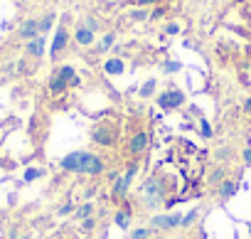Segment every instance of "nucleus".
<instances>
[{
  "instance_id": "nucleus-1",
  "label": "nucleus",
  "mask_w": 251,
  "mask_h": 239,
  "mask_svg": "<svg viewBox=\"0 0 251 239\" xmlns=\"http://www.w3.org/2000/svg\"><path fill=\"white\" fill-rule=\"evenodd\" d=\"M59 168L67 170V173H74V175H103L106 165L101 160V156L91 153V151H74V153H67L62 160H59Z\"/></svg>"
},
{
  "instance_id": "nucleus-2",
  "label": "nucleus",
  "mask_w": 251,
  "mask_h": 239,
  "mask_svg": "<svg viewBox=\"0 0 251 239\" xmlns=\"http://www.w3.org/2000/svg\"><path fill=\"white\" fill-rule=\"evenodd\" d=\"M141 200L148 210H160L165 202H168V190L160 180V175H151L143 180L141 185Z\"/></svg>"
},
{
  "instance_id": "nucleus-3",
  "label": "nucleus",
  "mask_w": 251,
  "mask_h": 239,
  "mask_svg": "<svg viewBox=\"0 0 251 239\" xmlns=\"http://www.w3.org/2000/svg\"><path fill=\"white\" fill-rule=\"evenodd\" d=\"M91 141H94L96 146L111 148V146H116V141H118V131H116L111 124H99V126H94V131H91Z\"/></svg>"
},
{
  "instance_id": "nucleus-4",
  "label": "nucleus",
  "mask_w": 251,
  "mask_h": 239,
  "mask_svg": "<svg viewBox=\"0 0 251 239\" xmlns=\"http://www.w3.org/2000/svg\"><path fill=\"white\" fill-rule=\"evenodd\" d=\"M155 104L163 108V111H173V108H180L185 104V94L180 89H165L163 94L155 96Z\"/></svg>"
},
{
  "instance_id": "nucleus-5",
  "label": "nucleus",
  "mask_w": 251,
  "mask_h": 239,
  "mask_svg": "<svg viewBox=\"0 0 251 239\" xmlns=\"http://www.w3.org/2000/svg\"><path fill=\"white\" fill-rule=\"evenodd\" d=\"M182 224V212H163L151 217V229H175Z\"/></svg>"
},
{
  "instance_id": "nucleus-6",
  "label": "nucleus",
  "mask_w": 251,
  "mask_h": 239,
  "mask_svg": "<svg viewBox=\"0 0 251 239\" xmlns=\"http://www.w3.org/2000/svg\"><path fill=\"white\" fill-rule=\"evenodd\" d=\"M67 45H69V30H67L64 25H57V30H54V40H52V45H50V54H52V59H57V57L67 50Z\"/></svg>"
},
{
  "instance_id": "nucleus-7",
  "label": "nucleus",
  "mask_w": 251,
  "mask_h": 239,
  "mask_svg": "<svg viewBox=\"0 0 251 239\" xmlns=\"http://www.w3.org/2000/svg\"><path fill=\"white\" fill-rule=\"evenodd\" d=\"M37 35H40V20H35V18H27V20L20 25V30H18V37L25 40V42L35 40Z\"/></svg>"
},
{
  "instance_id": "nucleus-8",
  "label": "nucleus",
  "mask_w": 251,
  "mask_h": 239,
  "mask_svg": "<svg viewBox=\"0 0 251 239\" xmlns=\"http://www.w3.org/2000/svg\"><path fill=\"white\" fill-rule=\"evenodd\" d=\"M148 143H151V136H148L146 131L133 133L131 141H128V151H131V156H141V153L148 148Z\"/></svg>"
},
{
  "instance_id": "nucleus-9",
  "label": "nucleus",
  "mask_w": 251,
  "mask_h": 239,
  "mask_svg": "<svg viewBox=\"0 0 251 239\" xmlns=\"http://www.w3.org/2000/svg\"><path fill=\"white\" fill-rule=\"evenodd\" d=\"M45 45H47V37H45V35H37L35 40H30V42L25 45V52H27V57H35V59H40V57L45 54Z\"/></svg>"
},
{
  "instance_id": "nucleus-10",
  "label": "nucleus",
  "mask_w": 251,
  "mask_h": 239,
  "mask_svg": "<svg viewBox=\"0 0 251 239\" xmlns=\"http://www.w3.org/2000/svg\"><path fill=\"white\" fill-rule=\"evenodd\" d=\"M94 37H96V32L94 30H89L84 23L74 30V42L76 45H81V47H89V45H94Z\"/></svg>"
},
{
  "instance_id": "nucleus-11",
  "label": "nucleus",
  "mask_w": 251,
  "mask_h": 239,
  "mask_svg": "<svg viewBox=\"0 0 251 239\" xmlns=\"http://www.w3.org/2000/svg\"><path fill=\"white\" fill-rule=\"evenodd\" d=\"M103 72H106V74H111V77H121V74L126 72V64H123V59H121V57H108V59H106V64H103Z\"/></svg>"
},
{
  "instance_id": "nucleus-12",
  "label": "nucleus",
  "mask_w": 251,
  "mask_h": 239,
  "mask_svg": "<svg viewBox=\"0 0 251 239\" xmlns=\"http://www.w3.org/2000/svg\"><path fill=\"white\" fill-rule=\"evenodd\" d=\"M57 72H59V77H62L69 86H79V84H81V79H79V74H76V69H74V67L64 64V67H59Z\"/></svg>"
},
{
  "instance_id": "nucleus-13",
  "label": "nucleus",
  "mask_w": 251,
  "mask_h": 239,
  "mask_svg": "<svg viewBox=\"0 0 251 239\" xmlns=\"http://www.w3.org/2000/svg\"><path fill=\"white\" fill-rule=\"evenodd\" d=\"M234 195H236V183H234L231 178H224V180L219 183V200L226 202V200L234 197Z\"/></svg>"
},
{
  "instance_id": "nucleus-14",
  "label": "nucleus",
  "mask_w": 251,
  "mask_h": 239,
  "mask_svg": "<svg viewBox=\"0 0 251 239\" xmlns=\"http://www.w3.org/2000/svg\"><path fill=\"white\" fill-rule=\"evenodd\" d=\"M67 89H69V84L59 77V72H54V74H52V79H50V91H52L54 96H59V94H64Z\"/></svg>"
},
{
  "instance_id": "nucleus-15",
  "label": "nucleus",
  "mask_w": 251,
  "mask_h": 239,
  "mask_svg": "<svg viewBox=\"0 0 251 239\" xmlns=\"http://www.w3.org/2000/svg\"><path fill=\"white\" fill-rule=\"evenodd\" d=\"M113 222H116L121 229H128V224H131V212H128V210H116V212H113Z\"/></svg>"
},
{
  "instance_id": "nucleus-16",
  "label": "nucleus",
  "mask_w": 251,
  "mask_h": 239,
  "mask_svg": "<svg viewBox=\"0 0 251 239\" xmlns=\"http://www.w3.org/2000/svg\"><path fill=\"white\" fill-rule=\"evenodd\" d=\"M74 217L81 219V222L89 219V217H94V202H84L81 207H76V210H74Z\"/></svg>"
},
{
  "instance_id": "nucleus-17",
  "label": "nucleus",
  "mask_w": 251,
  "mask_h": 239,
  "mask_svg": "<svg viewBox=\"0 0 251 239\" xmlns=\"http://www.w3.org/2000/svg\"><path fill=\"white\" fill-rule=\"evenodd\" d=\"M136 175H138V163H131V165H128V170H126V173L121 175L123 185L128 187V190H131V185H133V178H136Z\"/></svg>"
},
{
  "instance_id": "nucleus-18",
  "label": "nucleus",
  "mask_w": 251,
  "mask_h": 239,
  "mask_svg": "<svg viewBox=\"0 0 251 239\" xmlns=\"http://www.w3.org/2000/svg\"><path fill=\"white\" fill-rule=\"evenodd\" d=\"M54 13H47V15H42L40 18V35H45V32H50L52 30V25H54Z\"/></svg>"
},
{
  "instance_id": "nucleus-19",
  "label": "nucleus",
  "mask_w": 251,
  "mask_h": 239,
  "mask_svg": "<svg viewBox=\"0 0 251 239\" xmlns=\"http://www.w3.org/2000/svg\"><path fill=\"white\" fill-rule=\"evenodd\" d=\"M155 86H158V81H155V79H148V81H146V84L141 86L138 96H141V99H151V96L155 94Z\"/></svg>"
},
{
  "instance_id": "nucleus-20",
  "label": "nucleus",
  "mask_w": 251,
  "mask_h": 239,
  "mask_svg": "<svg viewBox=\"0 0 251 239\" xmlns=\"http://www.w3.org/2000/svg\"><path fill=\"white\" fill-rule=\"evenodd\" d=\"M113 42H116V32H106V35H103V40L99 42L96 52H106V50H111V47H113Z\"/></svg>"
},
{
  "instance_id": "nucleus-21",
  "label": "nucleus",
  "mask_w": 251,
  "mask_h": 239,
  "mask_svg": "<svg viewBox=\"0 0 251 239\" xmlns=\"http://www.w3.org/2000/svg\"><path fill=\"white\" fill-rule=\"evenodd\" d=\"M42 175H45L42 168H27L25 175H23V183H32V180H37V178H42Z\"/></svg>"
},
{
  "instance_id": "nucleus-22",
  "label": "nucleus",
  "mask_w": 251,
  "mask_h": 239,
  "mask_svg": "<svg viewBox=\"0 0 251 239\" xmlns=\"http://www.w3.org/2000/svg\"><path fill=\"white\" fill-rule=\"evenodd\" d=\"M131 239H153V229L151 227H138L131 232Z\"/></svg>"
},
{
  "instance_id": "nucleus-23",
  "label": "nucleus",
  "mask_w": 251,
  "mask_h": 239,
  "mask_svg": "<svg viewBox=\"0 0 251 239\" xmlns=\"http://www.w3.org/2000/svg\"><path fill=\"white\" fill-rule=\"evenodd\" d=\"M197 217H200V210L195 207V210H190V212H185L182 214V224L180 227H190V224H195L197 222Z\"/></svg>"
},
{
  "instance_id": "nucleus-24",
  "label": "nucleus",
  "mask_w": 251,
  "mask_h": 239,
  "mask_svg": "<svg viewBox=\"0 0 251 239\" xmlns=\"http://www.w3.org/2000/svg\"><path fill=\"white\" fill-rule=\"evenodd\" d=\"M128 18H131L133 23H143V20H148V18H151V13H146L143 8H136V10H131V13H128Z\"/></svg>"
},
{
  "instance_id": "nucleus-25",
  "label": "nucleus",
  "mask_w": 251,
  "mask_h": 239,
  "mask_svg": "<svg viewBox=\"0 0 251 239\" xmlns=\"http://www.w3.org/2000/svg\"><path fill=\"white\" fill-rule=\"evenodd\" d=\"M200 133H202V138H212V124L204 116H200Z\"/></svg>"
},
{
  "instance_id": "nucleus-26",
  "label": "nucleus",
  "mask_w": 251,
  "mask_h": 239,
  "mask_svg": "<svg viewBox=\"0 0 251 239\" xmlns=\"http://www.w3.org/2000/svg\"><path fill=\"white\" fill-rule=\"evenodd\" d=\"M74 210H76V207H74V202H67V205H62V207L57 210V214H59V217H67V214H72Z\"/></svg>"
},
{
  "instance_id": "nucleus-27",
  "label": "nucleus",
  "mask_w": 251,
  "mask_h": 239,
  "mask_svg": "<svg viewBox=\"0 0 251 239\" xmlns=\"http://www.w3.org/2000/svg\"><path fill=\"white\" fill-rule=\"evenodd\" d=\"M163 69H165L168 74H173V72H180V69H182V64H180V62H165V64H163Z\"/></svg>"
},
{
  "instance_id": "nucleus-28",
  "label": "nucleus",
  "mask_w": 251,
  "mask_h": 239,
  "mask_svg": "<svg viewBox=\"0 0 251 239\" xmlns=\"http://www.w3.org/2000/svg\"><path fill=\"white\" fill-rule=\"evenodd\" d=\"M81 229H84V232H91V229H96V217H89V219H84V222H81Z\"/></svg>"
},
{
  "instance_id": "nucleus-29",
  "label": "nucleus",
  "mask_w": 251,
  "mask_h": 239,
  "mask_svg": "<svg viewBox=\"0 0 251 239\" xmlns=\"http://www.w3.org/2000/svg\"><path fill=\"white\" fill-rule=\"evenodd\" d=\"M165 35H180V25L177 23H168L165 25Z\"/></svg>"
},
{
  "instance_id": "nucleus-30",
  "label": "nucleus",
  "mask_w": 251,
  "mask_h": 239,
  "mask_svg": "<svg viewBox=\"0 0 251 239\" xmlns=\"http://www.w3.org/2000/svg\"><path fill=\"white\" fill-rule=\"evenodd\" d=\"M165 15V8L163 5H158V8H153V13H151V20H160Z\"/></svg>"
},
{
  "instance_id": "nucleus-31",
  "label": "nucleus",
  "mask_w": 251,
  "mask_h": 239,
  "mask_svg": "<svg viewBox=\"0 0 251 239\" xmlns=\"http://www.w3.org/2000/svg\"><path fill=\"white\" fill-rule=\"evenodd\" d=\"M84 25H86L89 30H94V32H99V20H94V18H86V20H84Z\"/></svg>"
},
{
  "instance_id": "nucleus-32",
  "label": "nucleus",
  "mask_w": 251,
  "mask_h": 239,
  "mask_svg": "<svg viewBox=\"0 0 251 239\" xmlns=\"http://www.w3.org/2000/svg\"><path fill=\"white\" fill-rule=\"evenodd\" d=\"M138 8H148V5H158V0H133Z\"/></svg>"
},
{
  "instance_id": "nucleus-33",
  "label": "nucleus",
  "mask_w": 251,
  "mask_h": 239,
  "mask_svg": "<svg viewBox=\"0 0 251 239\" xmlns=\"http://www.w3.org/2000/svg\"><path fill=\"white\" fill-rule=\"evenodd\" d=\"M241 156H244V165H246V168H251V146H249Z\"/></svg>"
},
{
  "instance_id": "nucleus-34",
  "label": "nucleus",
  "mask_w": 251,
  "mask_h": 239,
  "mask_svg": "<svg viewBox=\"0 0 251 239\" xmlns=\"http://www.w3.org/2000/svg\"><path fill=\"white\" fill-rule=\"evenodd\" d=\"M229 158V148H219L217 151V160H226Z\"/></svg>"
},
{
  "instance_id": "nucleus-35",
  "label": "nucleus",
  "mask_w": 251,
  "mask_h": 239,
  "mask_svg": "<svg viewBox=\"0 0 251 239\" xmlns=\"http://www.w3.org/2000/svg\"><path fill=\"white\" fill-rule=\"evenodd\" d=\"M244 111H246V113H251V96L244 101Z\"/></svg>"
},
{
  "instance_id": "nucleus-36",
  "label": "nucleus",
  "mask_w": 251,
  "mask_h": 239,
  "mask_svg": "<svg viewBox=\"0 0 251 239\" xmlns=\"http://www.w3.org/2000/svg\"><path fill=\"white\" fill-rule=\"evenodd\" d=\"M246 229H249V234H251V219H249V224H246Z\"/></svg>"
}]
</instances>
